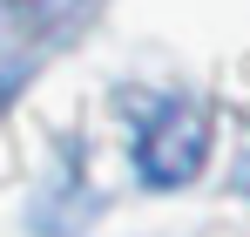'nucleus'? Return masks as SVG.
Listing matches in <instances>:
<instances>
[{
	"label": "nucleus",
	"instance_id": "1",
	"mask_svg": "<svg viewBox=\"0 0 250 237\" xmlns=\"http://www.w3.org/2000/svg\"><path fill=\"white\" fill-rule=\"evenodd\" d=\"M209 163V116L196 102H163L135 136V169L149 190H183Z\"/></svg>",
	"mask_w": 250,
	"mask_h": 237
},
{
	"label": "nucleus",
	"instance_id": "2",
	"mask_svg": "<svg viewBox=\"0 0 250 237\" xmlns=\"http://www.w3.org/2000/svg\"><path fill=\"white\" fill-rule=\"evenodd\" d=\"M230 183H237V197H244V203H250V156H244V163H237V176H230Z\"/></svg>",
	"mask_w": 250,
	"mask_h": 237
},
{
	"label": "nucleus",
	"instance_id": "3",
	"mask_svg": "<svg viewBox=\"0 0 250 237\" xmlns=\"http://www.w3.org/2000/svg\"><path fill=\"white\" fill-rule=\"evenodd\" d=\"M7 14H14V0H0V34H7Z\"/></svg>",
	"mask_w": 250,
	"mask_h": 237
}]
</instances>
